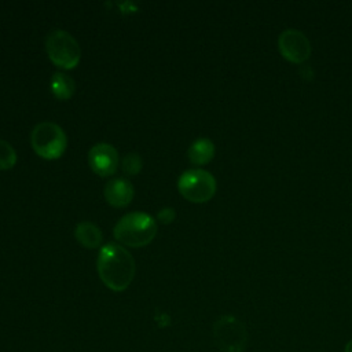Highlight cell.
Wrapping results in <instances>:
<instances>
[{
	"instance_id": "cell-1",
	"label": "cell",
	"mask_w": 352,
	"mask_h": 352,
	"mask_svg": "<svg viewBox=\"0 0 352 352\" xmlns=\"http://www.w3.org/2000/svg\"><path fill=\"white\" fill-rule=\"evenodd\" d=\"M96 268L99 278L110 290L122 292L131 285L136 265L125 248L110 242L100 249Z\"/></svg>"
},
{
	"instance_id": "cell-2",
	"label": "cell",
	"mask_w": 352,
	"mask_h": 352,
	"mask_svg": "<svg viewBox=\"0 0 352 352\" xmlns=\"http://www.w3.org/2000/svg\"><path fill=\"white\" fill-rule=\"evenodd\" d=\"M116 239L126 246L140 248L150 243L157 234L155 220L144 212H131L124 214L114 226Z\"/></svg>"
},
{
	"instance_id": "cell-3",
	"label": "cell",
	"mask_w": 352,
	"mask_h": 352,
	"mask_svg": "<svg viewBox=\"0 0 352 352\" xmlns=\"http://www.w3.org/2000/svg\"><path fill=\"white\" fill-rule=\"evenodd\" d=\"M30 142L36 154L45 160L59 158L67 146L65 131L52 121L38 122L32 131Z\"/></svg>"
},
{
	"instance_id": "cell-4",
	"label": "cell",
	"mask_w": 352,
	"mask_h": 352,
	"mask_svg": "<svg viewBox=\"0 0 352 352\" xmlns=\"http://www.w3.org/2000/svg\"><path fill=\"white\" fill-rule=\"evenodd\" d=\"M45 51L48 58L62 69L76 67L81 58V48L77 40L62 29H55L47 34Z\"/></svg>"
},
{
	"instance_id": "cell-5",
	"label": "cell",
	"mask_w": 352,
	"mask_h": 352,
	"mask_svg": "<svg viewBox=\"0 0 352 352\" xmlns=\"http://www.w3.org/2000/svg\"><path fill=\"white\" fill-rule=\"evenodd\" d=\"M213 338L221 352H242L248 344V331L239 319L223 315L213 324Z\"/></svg>"
},
{
	"instance_id": "cell-6",
	"label": "cell",
	"mask_w": 352,
	"mask_h": 352,
	"mask_svg": "<svg viewBox=\"0 0 352 352\" xmlns=\"http://www.w3.org/2000/svg\"><path fill=\"white\" fill-rule=\"evenodd\" d=\"M177 188L191 202H206L216 192V179L205 169H188L180 175Z\"/></svg>"
},
{
	"instance_id": "cell-7",
	"label": "cell",
	"mask_w": 352,
	"mask_h": 352,
	"mask_svg": "<svg viewBox=\"0 0 352 352\" xmlns=\"http://www.w3.org/2000/svg\"><path fill=\"white\" fill-rule=\"evenodd\" d=\"M278 47L282 56L293 63H302L311 54V44L308 37L297 29L283 30L279 34Z\"/></svg>"
},
{
	"instance_id": "cell-8",
	"label": "cell",
	"mask_w": 352,
	"mask_h": 352,
	"mask_svg": "<svg viewBox=\"0 0 352 352\" xmlns=\"http://www.w3.org/2000/svg\"><path fill=\"white\" fill-rule=\"evenodd\" d=\"M118 151L110 143H96L88 151V164L99 176H110L118 168Z\"/></svg>"
},
{
	"instance_id": "cell-9",
	"label": "cell",
	"mask_w": 352,
	"mask_h": 352,
	"mask_svg": "<svg viewBox=\"0 0 352 352\" xmlns=\"http://www.w3.org/2000/svg\"><path fill=\"white\" fill-rule=\"evenodd\" d=\"M104 199L116 208H124L126 206L135 194L133 186L129 180L124 177H114L107 182L103 190Z\"/></svg>"
},
{
	"instance_id": "cell-10",
	"label": "cell",
	"mask_w": 352,
	"mask_h": 352,
	"mask_svg": "<svg viewBox=\"0 0 352 352\" xmlns=\"http://www.w3.org/2000/svg\"><path fill=\"white\" fill-rule=\"evenodd\" d=\"M187 155L194 165L208 164L214 155V144L208 138H199L190 144Z\"/></svg>"
},
{
	"instance_id": "cell-11",
	"label": "cell",
	"mask_w": 352,
	"mask_h": 352,
	"mask_svg": "<svg viewBox=\"0 0 352 352\" xmlns=\"http://www.w3.org/2000/svg\"><path fill=\"white\" fill-rule=\"evenodd\" d=\"M74 236L80 245L94 249L102 243V232L92 221H80L74 228Z\"/></svg>"
},
{
	"instance_id": "cell-12",
	"label": "cell",
	"mask_w": 352,
	"mask_h": 352,
	"mask_svg": "<svg viewBox=\"0 0 352 352\" xmlns=\"http://www.w3.org/2000/svg\"><path fill=\"white\" fill-rule=\"evenodd\" d=\"M50 85H51L52 94L60 100L69 99L74 94V89H76L74 80L62 72H56L52 74Z\"/></svg>"
},
{
	"instance_id": "cell-13",
	"label": "cell",
	"mask_w": 352,
	"mask_h": 352,
	"mask_svg": "<svg viewBox=\"0 0 352 352\" xmlns=\"http://www.w3.org/2000/svg\"><path fill=\"white\" fill-rule=\"evenodd\" d=\"M142 166H143V161L138 153H128L121 160L122 172L128 176L138 175L142 170Z\"/></svg>"
},
{
	"instance_id": "cell-14",
	"label": "cell",
	"mask_w": 352,
	"mask_h": 352,
	"mask_svg": "<svg viewBox=\"0 0 352 352\" xmlns=\"http://www.w3.org/2000/svg\"><path fill=\"white\" fill-rule=\"evenodd\" d=\"M15 162H16V153L14 147L8 142L0 139V170L12 168Z\"/></svg>"
},
{
	"instance_id": "cell-15",
	"label": "cell",
	"mask_w": 352,
	"mask_h": 352,
	"mask_svg": "<svg viewBox=\"0 0 352 352\" xmlns=\"http://www.w3.org/2000/svg\"><path fill=\"white\" fill-rule=\"evenodd\" d=\"M175 217H176L175 209H173V208H169V206L162 208V209L158 212V214H157V219H158L161 223H164V224L172 223V221L175 220Z\"/></svg>"
},
{
	"instance_id": "cell-16",
	"label": "cell",
	"mask_w": 352,
	"mask_h": 352,
	"mask_svg": "<svg viewBox=\"0 0 352 352\" xmlns=\"http://www.w3.org/2000/svg\"><path fill=\"white\" fill-rule=\"evenodd\" d=\"M345 352H352V340L345 345Z\"/></svg>"
}]
</instances>
